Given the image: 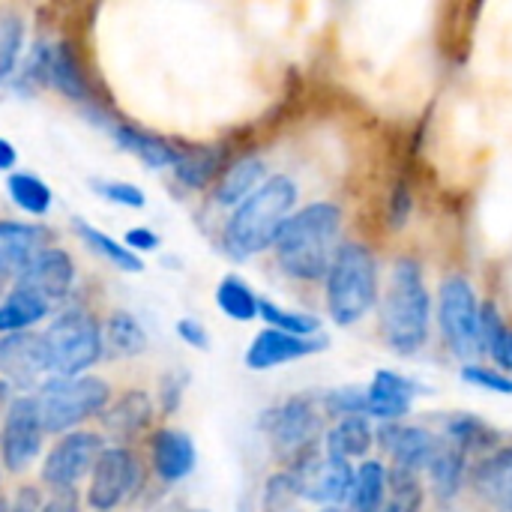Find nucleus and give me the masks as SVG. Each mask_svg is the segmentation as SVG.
<instances>
[{"instance_id": "obj_36", "label": "nucleus", "mask_w": 512, "mask_h": 512, "mask_svg": "<svg viewBox=\"0 0 512 512\" xmlns=\"http://www.w3.org/2000/svg\"><path fill=\"white\" fill-rule=\"evenodd\" d=\"M423 501H426L423 477L399 468H387V498L381 512H423Z\"/></svg>"}, {"instance_id": "obj_53", "label": "nucleus", "mask_w": 512, "mask_h": 512, "mask_svg": "<svg viewBox=\"0 0 512 512\" xmlns=\"http://www.w3.org/2000/svg\"><path fill=\"white\" fill-rule=\"evenodd\" d=\"M186 512H210V510H186Z\"/></svg>"}, {"instance_id": "obj_42", "label": "nucleus", "mask_w": 512, "mask_h": 512, "mask_svg": "<svg viewBox=\"0 0 512 512\" xmlns=\"http://www.w3.org/2000/svg\"><path fill=\"white\" fill-rule=\"evenodd\" d=\"M459 378H462L465 384L480 387V390L501 393V396H512V378L510 375H504L501 369H495V366L471 363V366H462V369H459Z\"/></svg>"}, {"instance_id": "obj_18", "label": "nucleus", "mask_w": 512, "mask_h": 512, "mask_svg": "<svg viewBox=\"0 0 512 512\" xmlns=\"http://www.w3.org/2000/svg\"><path fill=\"white\" fill-rule=\"evenodd\" d=\"M327 336H312V339H300V336H288L279 330L264 327L246 348V369L252 372H270L276 366L285 363H297L306 360L312 354H321L327 348Z\"/></svg>"}, {"instance_id": "obj_21", "label": "nucleus", "mask_w": 512, "mask_h": 512, "mask_svg": "<svg viewBox=\"0 0 512 512\" xmlns=\"http://www.w3.org/2000/svg\"><path fill=\"white\" fill-rule=\"evenodd\" d=\"M474 495L495 512H512V447H498L468 471Z\"/></svg>"}, {"instance_id": "obj_22", "label": "nucleus", "mask_w": 512, "mask_h": 512, "mask_svg": "<svg viewBox=\"0 0 512 512\" xmlns=\"http://www.w3.org/2000/svg\"><path fill=\"white\" fill-rule=\"evenodd\" d=\"M108 132H111V138H114V144L120 150L132 153L147 168H174V162H177L180 147L171 144L168 138L150 132V129H141V126L126 123V120H111Z\"/></svg>"}, {"instance_id": "obj_15", "label": "nucleus", "mask_w": 512, "mask_h": 512, "mask_svg": "<svg viewBox=\"0 0 512 512\" xmlns=\"http://www.w3.org/2000/svg\"><path fill=\"white\" fill-rule=\"evenodd\" d=\"M375 447H381L393 468L423 477L432 465L435 453L441 450V435L426 426H408V423H378L375 426Z\"/></svg>"}, {"instance_id": "obj_43", "label": "nucleus", "mask_w": 512, "mask_h": 512, "mask_svg": "<svg viewBox=\"0 0 512 512\" xmlns=\"http://www.w3.org/2000/svg\"><path fill=\"white\" fill-rule=\"evenodd\" d=\"M411 207H414V198H411L408 186L399 180L393 186V192H390V201H387V222H390V228H402L408 222V216H411Z\"/></svg>"}, {"instance_id": "obj_6", "label": "nucleus", "mask_w": 512, "mask_h": 512, "mask_svg": "<svg viewBox=\"0 0 512 512\" xmlns=\"http://www.w3.org/2000/svg\"><path fill=\"white\" fill-rule=\"evenodd\" d=\"M42 342L48 351L51 378L87 375L105 351L102 324L96 321V315L78 306L60 312L42 333Z\"/></svg>"}, {"instance_id": "obj_10", "label": "nucleus", "mask_w": 512, "mask_h": 512, "mask_svg": "<svg viewBox=\"0 0 512 512\" xmlns=\"http://www.w3.org/2000/svg\"><path fill=\"white\" fill-rule=\"evenodd\" d=\"M102 450H105V438L99 432L75 429V432L60 435L57 444L42 459V471H39L42 486L51 489V495L75 492L78 483L90 477Z\"/></svg>"}, {"instance_id": "obj_49", "label": "nucleus", "mask_w": 512, "mask_h": 512, "mask_svg": "<svg viewBox=\"0 0 512 512\" xmlns=\"http://www.w3.org/2000/svg\"><path fill=\"white\" fill-rule=\"evenodd\" d=\"M18 165V150L9 138H0V171H12Z\"/></svg>"}, {"instance_id": "obj_19", "label": "nucleus", "mask_w": 512, "mask_h": 512, "mask_svg": "<svg viewBox=\"0 0 512 512\" xmlns=\"http://www.w3.org/2000/svg\"><path fill=\"white\" fill-rule=\"evenodd\" d=\"M48 228L36 222L0 219V279H18L30 261L48 249Z\"/></svg>"}, {"instance_id": "obj_38", "label": "nucleus", "mask_w": 512, "mask_h": 512, "mask_svg": "<svg viewBox=\"0 0 512 512\" xmlns=\"http://www.w3.org/2000/svg\"><path fill=\"white\" fill-rule=\"evenodd\" d=\"M24 51V18L15 9H0V81H6Z\"/></svg>"}, {"instance_id": "obj_47", "label": "nucleus", "mask_w": 512, "mask_h": 512, "mask_svg": "<svg viewBox=\"0 0 512 512\" xmlns=\"http://www.w3.org/2000/svg\"><path fill=\"white\" fill-rule=\"evenodd\" d=\"M42 492L36 486H18L12 504L6 507V512H42Z\"/></svg>"}, {"instance_id": "obj_31", "label": "nucleus", "mask_w": 512, "mask_h": 512, "mask_svg": "<svg viewBox=\"0 0 512 512\" xmlns=\"http://www.w3.org/2000/svg\"><path fill=\"white\" fill-rule=\"evenodd\" d=\"M510 345L512 330L507 327L504 315L498 312V306L492 300L480 303V348L483 357H492L495 369H510Z\"/></svg>"}, {"instance_id": "obj_12", "label": "nucleus", "mask_w": 512, "mask_h": 512, "mask_svg": "<svg viewBox=\"0 0 512 512\" xmlns=\"http://www.w3.org/2000/svg\"><path fill=\"white\" fill-rule=\"evenodd\" d=\"M42 420L33 393H18L0 426V462L9 474H24L42 456Z\"/></svg>"}, {"instance_id": "obj_11", "label": "nucleus", "mask_w": 512, "mask_h": 512, "mask_svg": "<svg viewBox=\"0 0 512 512\" xmlns=\"http://www.w3.org/2000/svg\"><path fill=\"white\" fill-rule=\"evenodd\" d=\"M87 480V507L93 512H114L138 489V456L126 444H105Z\"/></svg>"}, {"instance_id": "obj_4", "label": "nucleus", "mask_w": 512, "mask_h": 512, "mask_svg": "<svg viewBox=\"0 0 512 512\" xmlns=\"http://www.w3.org/2000/svg\"><path fill=\"white\" fill-rule=\"evenodd\" d=\"M327 312L339 327L360 324L378 303V258L366 243L342 240L324 279Z\"/></svg>"}, {"instance_id": "obj_39", "label": "nucleus", "mask_w": 512, "mask_h": 512, "mask_svg": "<svg viewBox=\"0 0 512 512\" xmlns=\"http://www.w3.org/2000/svg\"><path fill=\"white\" fill-rule=\"evenodd\" d=\"M318 405H321L324 417H336V420L366 417V387L345 384V387L327 390V393H321V402Z\"/></svg>"}, {"instance_id": "obj_25", "label": "nucleus", "mask_w": 512, "mask_h": 512, "mask_svg": "<svg viewBox=\"0 0 512 512\" xmlns=\"http://www.w3.org/2000/svg\"><path fill=\"white\" fill-rule=\"evenodd\" d=\"M264 180L267 162L261 156H240L237 162L225 165V171L213 183V201L222 207H240Z\"/></svg>"}, {"instance_id": "obj_23", "label": "nucleus", "mask_w": 512, "mask_h": 512, "mask_svg": "<svg viewBox=\"0 0 512 512\" xmlns=\"http://www.w3.org/2000/svg\"><path fill=\"white\" fill-rule=\"evenodd\" d=\"M153 423V399L144 390H126L102 414V429L114 441H132Z\"/></svg>"}, {"instance_id": "obj_37", "label": "nucleus", "mask_w": 512, "mask_h": 512, "mask_svg": "<svg viewBox=\"0 0 512 512\" xmlns=\"http://www.w3.org/2000/svg\"><path fill=\"white\" fill-rule=\"evenodd\" d=\"M6 192H9L12 204L18 210H24L27 216H45L51 210V186L42 183L36 174H27V171L9 174Z\"/></svg>"}, {"instance_id": "obj_52", "label": "nucleus", "mask_w": 512, "mask_h": 512, "mask_svg": "<svg viewBox=\"0 0 512 512\" xmlns=\"http://www.w3.org/2000/svg\"><path fill=\"white\" fill-rule=\"evenodd\" d=\"M510 369H512V345H510Z\"/></svg>"}, {"instance_id": "obj_32", "label": "nucleus", "mask_w": 512, "mask_h": 512, "mask_svg": "<svg viewBox=\"0 0 512 512\" xmlns=\"http://www.w3.org/2000/svg\"><path fill=\"white\" fill-rule=\"evenodd\" d=\"M75 231H78V240H81L87 249H93L99 258H105L111 267H117V270H123V273H141V270H144L141 258L132 255L120 240H114V237L105 234L102 228H96V225H90V222H84V219H75Z\"/></svg>"}, {"instance_id": "obj_24", "label": "nucleus", "mask_w": 512, "mask_h": 512, "mask_svg": "<svg viewBox=\"0 0 512 512\" xmlns=\"http://www.w3.org/2000/svg\"><path fill=\"white\" fill-rule=\"evenodd\" d=\"M324 453L339 462H366L375 447V423L369 417H345L336 420L324 432Z\"/></svg>"}, {"instance_id": "obj_30", "label": "nucleus", "mask_w": 512, "mask_h": 512, "mask_svg": "<svg viewBox=\"0 0 512 512\" xmlns=\"http://www.w3.org/2000/svg\"><path fill=\"white\" fill-rule=\"evenodd\" d=\"M387 498V465L366 459L354 468V486L348 495V512H381Z\"/></svg>"}, {"instance_id": "obj_20", "label": "nucleus", "mask_w": 512, "mask_h": 512, "mask_svg": "<svg viewBox=\"0 0 512 512\" xmlns=\"http://www.w3.org/2000/svg\"><path fill=\"white\" fill-rule=\"evenodd\" d=\"M150 462H153V471L162 483H168V486L183 483L198 465L195 441L183 429L165 426L150 441Z\"/></svg>"}, {"instance_id": "obj_34", "label": "nucleus", "mask_w": 512, "mask_h": 512, "mask_svg": "<svg viewBox=\"0 0 512 512\" xmlns=\"http://www.w3.org/2000/svg\"><path fill=\"white\" fill-rule=\"evenodd\" d=\"M108 348L120 357H138L144 354L147 348V330L141 327V321L126 312V309H114L105 321V330H102Z\"/></svg>"}, {"instance_id": "obj_7", "label": "nucleus", "mask_w": 512, "mask_h": 512, "mask_svg": "<svg viewBox=\"0 0 512 512\" xmlns=\"http://www.w3.org/2000/svg\"><path fill=\"white\" fill-rule=\"evenodd\" d=\"M261 429L270 441L273 456L294 468L297 462L321 453L324 444V411L312 396H291L288 402L264 411Z\"/></svg>"}, {"instance_id": "obj_26", "label": "nucleus", "mask_w": 512, "mask_h": 512, "mask_svg": "<svg viewBox=\"0 0 512 512\" xmlns=\"http://www.w3.org/2000/svg\"><path fill=\"white\" fill-rule=\"evenodd\" d=\"M174 177L186 189H207L225 171V150L219 144H192L180 147L174 162Z\"/></svg>"}, {"instance_id": "obj_48", "label": "nucleus", "mask_w": 512, "mask_h": 512, "mask_svg": "<svg viewBox=\"0 0 512 512\" xmlns=\"http://www.w3.org/2000/svg\"><path fill=\"white\" fill-rule=\"evenodd\" d=\"M42 512H81L78 492H57V495H51V498L42 504Z\"/></svg>"}, {"instance_id": "obj_13", "label": "nucleus", "mask_w": 512, "mask_h": 512, "mask_svg": "<svg viewBox=\"0 0 512 512\" xmlns=\"http://www.w3.org/2000/svg\"><path fill=\"white\" fill-rule=\"evenodd\" d=\"M294 480H297V492L300 501H309L315 507H345L351 486H354V465L330 459L324 450L297 462L294 468Z\"/></svg>"}, {"instance_id": "obj_8", "label": "nucleus", "mask_w": 512, "mask_h": 512, "mask_svg": "<svg viewBox=\"0 0 512 512\" xmlns=\"http://www.w3.org/2000/svg\"><path fill=\"white\" fill-rule=\"evenodd\" d=\"M438 327L462 366L480 363V300L468 276L453 273L438 288Z\"/></svg>"}, {"instance_id": "obj_51", "label": "nucleus", "mask_w": 512, "mask_h": 512, "mask_svg": "<svg viewBox=\"0 0 512 512\" xmlns=\"http://www.w3.org/2000/svg\"><path fill=\"white\" fill-rule=\"evenodd\" d=\"M318 512H348L345 507H324V510H318Z\"/></svg>"}, {"instance_id": "obj_35", "label": "nucleus", "mask_w": 512, "mask_h": 512, "mask_svg": "<svg viewBox=\"0 0 512 512\" xmlns=\"http://www.w3.org/2000/svg\"><path fill=\"white\" fill-rule=\"evenodd\" d=\"M258 318H264V324L270 330L288 333V336H300V339H312L321 336V318H315L312 312H300V309H285L267 297H261L258 303Z\"/></svg>"}, {"instance_id": "obj_41", "label": "nucleus", "mask_w": 512, "mask_h": 512, "mask_svg": "<svg viewBox=\"0 0 512 512\" xmlns=\"http://www.w3.org/2000/svg\"><path fill=\"white\" fill-rule=\"evenodd\" d=\"M90 189L105 198L108 204H117V207H129V210H141L147 204V195L129 183V180H108V177H93L90 180Z\"/></svg>"}, {"instance_id": "obj_1", "label": "nucleus", "mask_w": 512, "mask_h": 512, "mask_svg": "<svg viewBox=\"0 0 512 512\" xmlns=\"http://www.w3.org/2000/svg\"><path fill=\"white\" fill-rule=\"evenodd\" d=\"M342 222V207L333 201L294 210L273 243L279 270L297 282H324L342 243Z\"/></svg>"}, {"instance_id": "obj_44", "label": "nucleus", "mask_w": 512, "mask_h": 512, "mask_svg": "<svg viewBox=\"0 0 512 512\" xmlns=\"http://www.w3.org/2000/svg\"><path fill=\"white\" fill-rule=\"evenodd\" d=\"M186 384H189V375L183 369H174L162 378V411L165 414H174L180 408V396L186 393Z\"/></svg>"}, {"instance_id": "obj_29", "label": "nucleus", "mask_w": 512, "mask_h": 512, "mask_svg": "<svg viewBox=\"0 0 512 512\" xmlns=\"http://www.w3.org/2000/svg\"><path fill=\"white\" fill-rule=\"evenodd\" d=\"M48 312H51V303H45L27 288L12 285V291L0 300V336L30 333V327L45 321Z\"/></svg>"}, {"instance_id": "obj_5", "label": "nucleus", "mask_w": 512, "mask_h": 512, "mask_svg": "<svg viewBox=\"0 0 512 512\" xmlns=\"http://www.w3.org/2000/svg\"><path fill=\"white\" fill-rule=\"evenodd\" d=\"M39 420L45 435H66L75 432L90 417H102L111 405V387L108 381L96 375H78V378H45L39 390L33 393Z\"/></svg>"}, {"instance_id": "obj_2", "label": "nucleus", "mask_w": 512, "mask_h": 512, "mask_svg": "<svg viewBox=\"0 0 512 512\" xmlns=\"http://www.w3.org/2000/svg\"><path fill=\"white\" fill-rule=\"evenodd\" d=\"M300 201V186L288 174L267 177L234 213L222 228V246L234 261H246L273 249L282 225L291 219Z\"/></svg>"}, {"instance_id": "obj_16", "label": "nucleus", "mask_w": 512, "mask_h": 512, "mask_svg": "<svg viewBox=\"0 0 512 512\" xmlns=\"http://www.w3.org/2000/svg\"><path fill=\"white\" fill-rule=\"evenodd\" d=\"M423 393L420 381L396 369H378L366 384V417L375 423H402L411 414L414 399Z\"/></svg>"}, {"instance_id": "obj_9", "label": "nucleus", "mask_w": 512, "mask_h": 512, "mask_svg": "<svg viewBox=\"0 0 512 512\" xmlns=\"http://www.w3.org/2000/svg\"><path fill=\"white\" fill-rule=\"evenodd\" d=\"M24 78L36 87H54L66 99L90 102V81L81 66V57L69 39L36 42L24 60Z\"/></svg>"}, {"instance_id": "obj_14", "label": "nucleus", "mask_w": 512, "mask_h": 512, "mask_svg": "<svg viewBox=\"0 0 512 512\" xmlns=\"http://www.w3.org/2000/svg\"><path fill=\"white\" fill-rule=\"evenodd\" d=\"M0 378L12 390H24V393H36L39 384L51 378L42 333L0 336Z\"/></svg>"}, {"instance_id": "obj_46", "label": "nucleus", "mask_w": 512, "mask_h": 512, "mask_svg": "<svg viewBox=\"0 0 512 512\" xmlns=\"http://www.w3.org/2000/svg\"><path fill=\"white\" fill-rule=\"evenodd\" d=\"M132 255H138L141 258V252H156L159 249V234L156 231H150V228H129L126 234H123V240H120Z\"/></svg>"}, {"instance_id": "obj_28", "label": "nucleus", "mask_w": 512, "mask_h": 512, "mask_svg": "<svg viewBox=\"0 0 512 512\" xmlns=\"http://www.w3.org/2000/svg\"><path fill=\"white\" fill-rule=\"evenodd\" d=\"M426 477H429V489H432L435 501L453 504L468 483V456L441 438V450L435 453L432 465L426 468Z\"/></svg>"}, {"instance_id": "obj_27", "label": "nucleus", "mask_w": 512, "mask_h": 512, "mask_svg": "<svg viewBox=\"0 0 512 512\" xmlns=\"http://www.w3.org/2000/svg\"><path fill=\"white\" fill-rule=\"evenodd\" d=\"M441 438L450 441L456 450H462L468 459H486L489 453H495L501 447L498 429H492L486 420H480L474 414H453V417H447Z\"/></svg>"}, {"instance_id": "obj_45", "label": "nucleus", "mask_w": 512, "mask_h": 512, "mask_svg": "<svg viewBox=\"0 0 512 512\" xmlns=\"http://www.w3.org/2000/svg\"><path fill=\"white\" fill-rule=\"evenodd\" d=\"M174 330H177L180 342L189 345L192 351H210V333L198 318H180Z\"/></svg>"}, {"instance_id": "obj_50", "label": "nucleus", "mask_w": 512, "mask_h": 512, "mask_svg": "<svg viewBox=\"0 0 512 512\" xmlns=\"http://www.w3.org/2000/svg\"><path fill=\"white\" fill-rule=\"evenodd\" d=\"M237 512H252V504H249V498H243V501H240Z\"/></svg>"}, {"instance_id": "obj_54", "label": "nucleus", "mask_w": 512, "mask_h": 512, "mask_svg": "<svg viewBox=\"0 0 512 512\" xmlns=\"http://www.w3.org/2000/svg\"><path fill=\"white\" fill-rule=\"evenodd\" d=\"M0 291H3V279H0Z\"/></svg>"}, {"instance_id": "obj_17", "label": "nucleus", "mask_w": 512, "mask_h": 512, "mask_svg": "<svg viewBox=\"0 0 512 512\" xmlns=\"http://www.w3.org/2000/svg\"><path fill=\"white\" fill-rule=\"evenodd\" d=\"M18 288H27L33 291L36 297H42L45 303H60L69 297L72 285H75V264H72V255L66 249H57V246H48L42 249L30 267L15 279Z\"/></svg>"}, {"instance_id": "obj_33", "label": "nucleus", "mask_w": 512, "mask_h": 512, "mask_svg": "<svg viewBox=\"0 0 512 512\" xmlns=\"http://www.w3.org/2000/svg\"><path fill=\"white\" fill-rule=\"evenodd\" d=\"M258 303H261V297L252 291V285L246 279H240L234 273L219 279V285H216V306H219V312L225 318L240 321V324L255 321L258 318Z\"/></svg>"}, {"instance_id": "obj_3", "label": "nucleus", "mask_w": 512, "mask_h": 512, "mask_svg": "<svg viewBox=\"0 0 512 512\" xmlns=\"http://www.w3.org/2000/svg\"><path fill=\"white\" fill-rule=\"evenodd\" d=\"M432 330V297L417 258L405 255L393 264L381 300V333L390 351L414 357L426 348Z\"/></svg>"}, {"instance_id": "obj_40", "label": "nucleus", "mask_w": 512, "mask_h": 512, "mask_svg": "<svg viewBox=\"0 0 512 512\" xmlns=\"http://www.w3.org/2000/svg\"><path fill=\"white\" fill-rule=\"evenodd\" d=\"M294 501H300L294 471L282 468V471H276V474L264 483L261 504H264V512H294L291 510Z\"/></svg>"}]
</instances>
